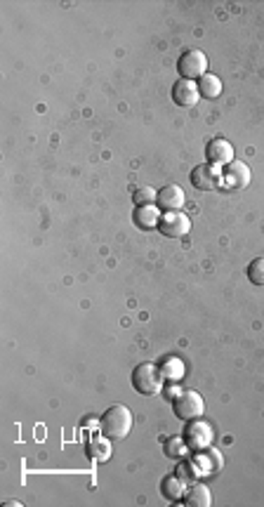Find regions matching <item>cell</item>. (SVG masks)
I'll return each instance as SVG.
<instances>
[{"mask_svg":"<svg viewBox=\"0 0 264 507\" xmlns=\"http://www.w3.org/2000/svg\"><path fill=\"white\" fill-rule=\"evenodd\" d=\"M205 158H208V163L217 165V168L229 165L234 160V147L227 140H222V137H215V140H210V144L205 147Z\"/></svg>","mask_w":264,"mask_h":507,"instance_id":"cell-9","label":"cell"},{"mask_svg":"<svg viewBox=\"0 0 264 507\" xmlns=\"http://www.w3.org/2000/svg\"><path fill=\"white\" fill-rule=\"evenodd\" d=\"M196 474H198V468H196V465H191V463H182L180 468H177V477H180L185 483L191 481Z\"/></svg>","mask_w":264,"mask_h":507,"instance_id":"cell-19","label":"cell"},{"mask_svg":"<svg viewBox=\"0 0 264 507\" xmlns=\"http://www.w3.org/2000/svg\"><path fill=\"white\" fill-rule=\"evenodd\" d=\"M222 184H225L227 189H245L250 184V168L243 163V160H232L229 165H225Z\"/></svg>","mask_w":264,"mask_h":507,"instance_id":"cell-7","label":"cell"},{"mask_svg":"<svg viewBox=\"0 0 264 507\" xmlns=\"http://www.w3.org/2000/svg\"><path fill=\"white\" fill-rule=\"evenodd\" d=\"M203 411H205L203 396H200L198 391H194V389H185L175 399V416L180 420L191 423V420H196V418L203 416Z\"/></svg>","mask_w":264,"mask_h":507,"instance_id":"cell-3","label":"cell"},{"mask_svg":"<svg viewBox=\"0 0 264 507\" xmlns=\"http://www.w3.org/2000/svg\"><path fill=\"white\" fill-rule=\"evenodd\" d=\"M222 180V172L217 165L212 163H200L196 168L191 170V184L200 192H210V189H215L217 184Z\"/></svg>","mask_w":264,"mask_h":507,"instance_id":"cell-8","label":"cell"},{"mask_svg":"<svg viewBox=\"0 0 264 507\" xmlns=\"http://www.w3.org/2000/svg\"><path fill=\"white\" fill-rule=\"evenodd\" d=\"M160 222V212L158 208H153V205H140V208L135 210V224L142 229H153L158 227Z\"/></svg>","mask_w":264,"mask_h":507,"instance_id":"cell-14","label":"cell"},{"mask_svg":"<svg viewBox=\"0 0 264 507\" xmlns=\"http://www.w3.org/2000/svg\"><path fill=\"white\" fill-rule=\"evenodd\" d=\"M212 439H215V432L208 423H203V420H196L187 427V446L191 448V451H205V448H210Z\"/></svg>","mask_w":264,"mask_h":507,"instance_id":"cell-6","label":"cell"},{"mask_svg":"<svg viewBox=\"0 0 264 507\" xmlns=\"http://www.w3.org/2000/svg\"><path fill=\"white\" fill-rule=\"evenodd\" d=\"M187 505L191 507H210L212 505V493L205 483H194L187 491Z\"/></svg>","mask_w":264,"mask_h":507,"instance_id":"cell-13","label":"cell"},{"mask_svg":"<svg viewBox=\"0 0 264 507\" xmlns=\"http://www.w3.org/2000/svg\"><path fill=\"white\" fill-rule=\"evenodd\" d=\"M185 448H189V446H182V441L180 439H172V441H168V446H165V451H168V455H182L185 453Z\"/></svg>","mask_w":264,"mask_h":507,"instance_id":"cell-20","label":"cell"},{"mask_svg":"<svg viewBox=\"0 0 264 507\" xmlns=\"http://www.w3.org/2000/svg\"><path fill=\"white\" fill-rule=\"evenodd\" d=\"M185 189L180 187V184H165V187H160L158 189V194H156V203L160 205V208H165V210H180L182 205H185Z\"/></svg>","mask_w":264,"mask_h":507,"instance_id":"cell-11","label":"cell"},{"mask_svg":"<svg viewBox=\"0 0 264 507\" xmlns=\"http://www.w3.org/2000/svg\"><path fill=\"white\" fill-rule=\"evenodd\" d=\"M132 423H135V418H132L130 408L123 406V403H116V406H111L104 411V416H102V420H100V427H102V434H104L106 439L120 441L130 434Z\"/></svg>","mask_w":264,"mask_h":507,"instance_id":"cell-1","label":"cell"},{"mask_svg":"<svg viewBox=\"0 0 264 507\" xmlns=\"http://www.w3.org/2000/svg\"><path fill=\"white\" fill-rule=\"evenodd\" d=\"M248 279L255 286H264V257H255L248 264Z\"/></svg>","mask_w":264,"mask_h":507,"instance_id":"cell-17","label":"cell"},{"mask_svg":"<svg viewBox=\"0 0 264 507\" xmlns=\"http://www.w3.org/2000/svg\"><path fill=\"white\" fill-rule=\"evenodd\" d=\"M158 229L163 236L180 239V236H187L189 232H191V220H189V215H185V212L170 210V212H165V215H160Z\"/></svg>","mask_w":264,"mask_h":507,"instance_id":"cell-5","label":"cell"},{"mask_svg":"<svg viewBox=\"0 0 264 507\" xmlns=\"http://www.w3.org/2000/svg\"><path fill=\"white\" fill-rule=\"evenodd\" d=\"M198 92L208 100H215V97L222 95V80L215 76V73H205V76L198 78Z\"/></svg>","mask_w":264,"mask_h":507,"instance_id":"cell-15","label":"cell"},{"mask_svg":"<svg viewBox=\"0 0 264 507\" xmlns=\"http://www.w3.org/2000/svg\"><path fill=\"white\" fill-rule=\"evenodd\" d=\"M163 495L168 500H177V498H182L185 495V481L180 479V477H165V481H163Z\"/></svg>","mask_w":264,"mask_h":507,"instance_id":"cell-16","label":"cell"},{"mask_svg":"<svg viewBox=\"0 0 264 507\" xmlns=\"http://www.w3.org/2000/svg\"><path fill=\"white\" fill-rule=\"evenodd\" d=\"M205 68H208V57L200 53V50H187V53L180 57V62H177V71H180L182 78H187V80L205 76Z\"/></svg>","mask_w":264,"mask_h":507,"instance_id":"cell-4","label":"cell"},{"mask_svg":"<svg viewBox=\"0 0 264 507\" xmlns=\"http://www.w3.org/2000/svg\"><path fill=\"white\" fill-rule=\"evenodd\" d=\"M111 439H106V436H93L88 443V455L95 460V463H106L109 458H111Z\"/></svg>","mask_w":264,"mask_h":507,"instance_id":"cell-12","label":"cell"},{"mask_svg":"<svg viewBox=\"0 0 264 507\" xmlns=\"http://www.w3.org/2000/svg\"><path fill=\"white\" fill-rule=\"evenodd\" d=\"M156 194L151 187H140L135 189V194H132V199H135L137 205H153V201H156Z\"/></svg>","mask_w":264,"mask_h":507,"instance_id":"cell-18","label":"cell"},{"mask_svg":"<svg viewBox=\"0 0 264 507\" xmlns=\"http://www.w3.org/2000/svg\"><path fill=\"white\" fill-rule=\"evenodd\" d=\"M132 387H135L140 394L144 396H153L163 389V373L156 364L151 361H144L132 371Z\"/></svg>","mask_w":264,"mask_h":507,"instance_id":"cell-2","label":"cell"},{"mask_svg":"<svg viewBox=\"0 0 264 507\" xmlns=\"http://www.w3.org/2000/svg\"><path fill=\"white\" fill-rule=\"evenodd\" d=\"M198 97H200V92H198V85L194 83V80L182 78V80H177V83L172 85V100H175V104L196 107Z\"/></svg>","mask_w":264,"mask_h":507,"instance_id":"cell-10","label":"cell"}]
</instances>
